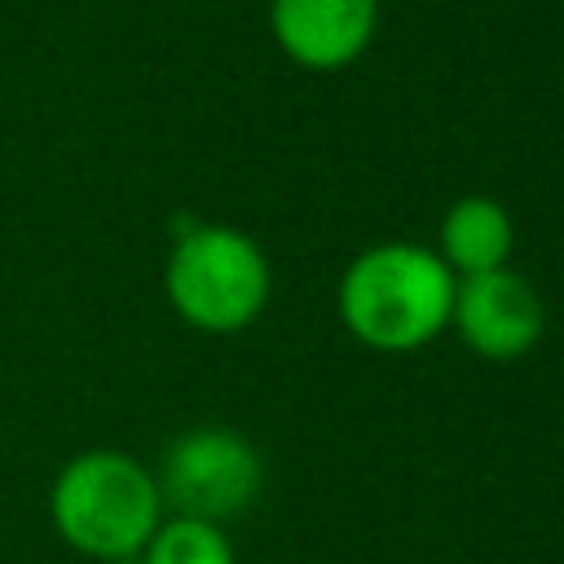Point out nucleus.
Wrapping results in <instances>:
<instances>
[{"mask_svg":"<svg viewBox=\"0 0 564 564\" xmlns=\"http://www.w3.org/2000/svg\"><path fill=\"white\" fill-rule=\"evenodd\" d=\"M454 273L441 256L414 242L361 251L339 282V317L366 348L414 352L449 326Z\"/></svg>","mask_w":564,"mask_h":564,"instance_id":"1","label":"nucleus"},{"mask_svg":"<svg viewBox=\"0 0 564 564\" xmlns=\"http://www.w3.org/2000/svg\"><path fill=\"white\" fill-rule=\"evenodd\" d=\"M159 485L154 476L115 449H88L70 458L48 494L57 533L97 560L137 555L159 529Z\"/></svg>","mask_w":564,"mask_h":564,"instance_id":"2","label":"nucleus"},{"mask_svg":"<svg viewBox=\"0 0 564 564\" xmlns=\"http://www.w3.org/2000/svg\"><path fill=\"white\" fill-rule=\"evenodd\" d=\"M163 286L189 326L229 335L260 317L269 300V260L247 234L229 225H198L172 247Z\"/></svg>","mask_w":564,"mask_h":564,"instance_id":"3","label":"nucleus"},{"mask_svg":"<svg viewBox=\"0 0 564 564\" xmlns=\"http://www.w3.org/2000/svg\"><path fill=\"white\" fill-rule=\"evenodd\" d=\"M264 467L256 445L234 427H194L172 441L159 471V498L189 520L220 524L247 511L260 494Z\"/></svg>","mask_w":564,"mask_h":564,"instance_id":"4","label":"nucleus"},{"mask_svg":"<svg viewBox=\"0 0 564 564\" xmlns=\"http://www.w3.org/2000/svg\"><path fill=\"white\" fill-rule=\"evenodd\" d=\"M449 322L458 326V335L471 352H480L489 361H511L538 344L542 300L520 273L494 269V273L463 278L454 286Z\"/></svg>","mask_w":564,"mask_h":564,"instance_id":"5","label":"nucleus"},{"mask_svg":"<svg viewBox=\"0 0 564 564\" xmlns=\"http://www.w3.org/2000/svg\"><path fill=\"white\" fill-rule=\"evenodd\" d=\"M379 0H273L269 26L282 53L308 70L357 62L375 35Z\"/></svg>","mask_w":564,"mask_h":564,"instance_id":"6","label":"nucleus"},{"mask_svg":"<svg viewBox=\"0 0 564 564\" xmlns=\"http://www.w3.org/2000/svg\"><path fill=\"white\" fill-rule=\"evenodd\" d=\"M511 242H516L511 216L494 198H480V194L458 198L441 220V260L458 278L507 269Z\"/></svg>","mask_w":564,"mask_h":564,"instance_id":"7","label":"nucleus"},{"mask_svg":"<svg viewBox=\"0 0 564 564\" xmlns=\"http://www.w3.org/2000/svg\"><path fill=\"white\" fill-rule=\"evenodd\" d=\"M141 551L145 564H234V546L225 529L189 516H172L167 524H159Z\"/></svg>","mask_w":564,"mask_h":564,"instance_id":"8","label":"nucleus"}]
</instances>
